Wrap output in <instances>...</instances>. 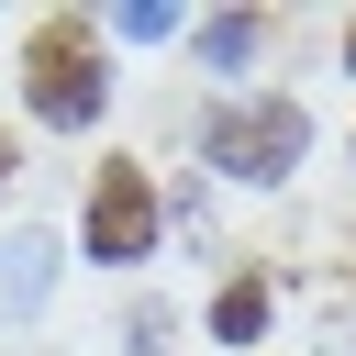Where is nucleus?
<instances>
[{
	"mask_svg": "<svg viewBox=\"0 0 356 356\" xmlns=\"http://www.w3.org/2000/svg\"><path fill=\"white\" fill-rule=\"evenodd\" d=\"M22 100H33V122H56V134H89V122H100L111 67H100L89 11H44V22H33V44H22Z\"/></svg>",
	"mask_w": 356,
	"mask_h": 356,
	"instance_id": "obj_1",
	"label": "nucleus"
},
{
	"mask_svg": "<svg viewBox=\"0 0 356 356\" xmlns=\"http://www.w3.org/2000/svg\"><path fill=\"white\" fill-rule=\"evenodd\" d=\"M156 234H167V200H156V178H145L134 156H111V167L89 178V211H78V245H89V267H145V256H156Z\"/></svg>",
	"mask_w": 356,
	"mask_h": 356,
	"instance_id": "obj_3",
	"label": "nucleus"
},
{
	"mask_svg": "<svg viewBox=\"0 0 356 356\" xmlns=\"http://www.w3.org/2000/svg\"><path fill=\"white\" fill-rule=\"evenodd\" d=\"M300 145H312V111L300 100H222L200 122V167H222L234 189H278L300 167Z\"/></svg>",
	"mask_w": 356,
	"mask_h": 356,
	"instance_id": "obj_2",
	"label": "nucleus"
},
{
	"mask_svg": "<svg viewBox=\"0 0 356 356\" xmlns=\"http://www.w3.org/2000/svg\"><path fill=\"white\" fill-rule=\"evenodd\" d=\"M100 33H122V44H167V33H178V11H156V0H134V11H111Z\"/></svg>",
	"mask_w": 356,
	"mask_h": 356,
	"instance_id": "obj_7",
	"label": "nucleus"
},
{
	"mask_svg": "<svg viewBox=\"0 0 356 356\" xmlns=\"http://www.w3.org/2000/svg\"><path fill=\"white\" fill-rule=\"evenodd\" d=\"M44 289H56V234H0V323H22V312H44Z\"/></svg>",
	"mask_w": 356,
	"mask_h": 356,
	"instance_id": "obj_4",
	"label": "nucleus"
},
{
	"mask_svg": "<svg viewBox=\"0 0 356 356\" xmlns=\"http://www.w3.org/2000/svg\"><path fill=\"white\" fill-rule=\"evenodd\" d=\"M189 44H200L211 78H245V67L267 56V11H211V22H189Z\"/></svg>",
	"mask_w": 356,
	"mask_h": 356,
	"instance_id": "obj_5",
	"label": "nucleus"
},
{
	"mask_svg": "<svg viewBox=\"0 0 356 356\" xmlns=\"http://www.w3.org/2000/svg\"><path fill=\"white\" fill-rule=\"evenodd\" d=\"M345 67H356V33H345Z\"/></svg>",
	"mask_w": 356,
	"mask_h": 356,
	"instance_id": "obj_8",
	"label": "nucleus"
},
{
	"mask_svg": "<svg viewBox=\"0 0 356 356\" xmlns=\"http://www.w3.org/2000/svg\"><path fill=\"white\" fill-rule=\"evenodd\" d=\"M211 334H222V345H256V334H267V278H234V289L211 300Z\"/></svg>",
	"mask_w": 356,
	"mask_h": 356,
	"instance_id": "obj_6",
	"label": "nucleus"
}]
</instances>
